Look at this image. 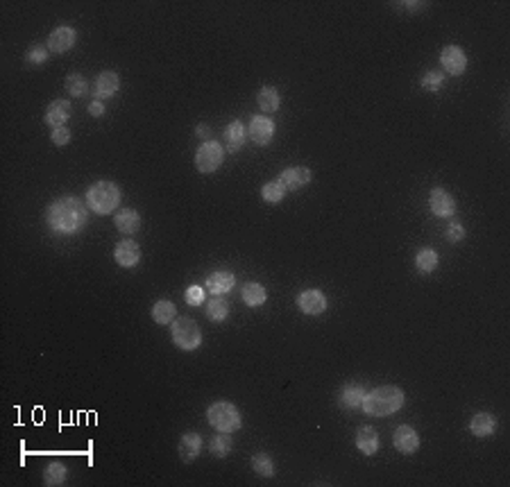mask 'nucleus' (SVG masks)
Here are the masks:
<instances>
[{
	"label": "nucleus",
	"instance_id": "1",
	"mask_svg": "<svg viewBox=\"0 0 510 487\" xmlns=\"http://www.w3.org/2000/svg\"><path fill=\"white\" fill-rule=\"evenodd\" d=\"M89 204L75 195H62L45 209V223L57 236H75L89 223Z\"/></svg>",
	"mask_w": 510,
	"mask_h": 487
},
{
	"label": "nucleus",
	"instance_id": "2",
	"mask_svg": "<svg viewBox=\"0 0 510 487\" xmlns=\"http://www.w3.org/2000/svg\"><path fill=\"white\" fill-rule=\"evenodd\" d=\"M404 390L397 385H381V387H375V390H370L365 394L363 399V410L365 415L370 417H388V415H395L397 410L404 406Z\"/></svg>",
	"mask_w": 510,
	"mask_h": 487
},
{
	"label": "nucleus",
	"instance_id": "3",
	"mask_svg": "<svg viewBox=\"0 0 510 487\" xmlns=\"http://www.w3.org/2000/svg\"><path fill=\"white\" fill-rule=\"evenodd\" d=\"M87 204L96 216H109L118 209L120 204V188L109 179H100L89 186L87 191Z\"/></svg>",
	"mask_w": 510,
	"mask_h": 487
},
{
	"label": "nucleus",
	"instance_id": "4",
	"mask_svg": "<svg viewBox=\"0 0 510 487\" xmlns=\"http://www.w3.org/2000/svg\"><path fill=\"white\" fill-rule=\"evenodd\" d=\"M207 420L218 433H234L241 429V410L232 401H216L207 408Z\"/></svg>",
	"mask_w": 510,
	"mask_h": 487
},
{
	"label": "nucleus",
	"instance_id": "5",
	"mask_svg": "<svg viewBox=\"0 0 510 487\" xmlns=\"http://www.w3.org/2000/svg\"><path fill=\"white\" fill-rule=\"evenodd\" d=\"M170 338L175 347H179L181 352H195L202 345V331L191 317H177L170 326Z\"/></svg>",
	"mask_w": 510,
	"mask_h": 487
},
{
	"label": "nucleus",
	"instance_id": "6",
	"mask_svg": "<svg viewBox=\"0 0 510 487\" xmlns=\"http://www.w3.org/2000/svg\"><path fill=\"white\" fill-rule=\"evenodd\" d=\"M225 161V146H220V141H202L200 148L195 150V168L202 174L216 172Z\"/></svg>",
	"mask_w": 510,
	"mask_h": 487
},
{
	"label": "nucleus",
	"instance_id": "7",
	"mask_svg": "<svg viewBox=\"0 0 510 487\" xmlns=\"http://www.w3.org/2000/svg\"><path fill=\"white\" fill-rule=\"evenodd\" d=\"M440 64H443L445 73L447 75H463L467 68V55L465 50L461 48V45H445L443 50H440Z\"/></svg>",
	"mask_w": 510,
	"mask_h": 487
},
{
	"label": "nucleus",
	"instance_id": "8",
	"mask_svg": "<svg viewBox=\"0 0 510 487\" xmlns=\"http://www.w3.org/2000/svg\"><path fill=\"white\" fill-rule=\"evenodd\" d=\"M298 308L302 310L304 315H322L326 306H329V302H326V295L322 291H318V288H309V291H304L298 295Z\"/></svg>",
	"mask_w": 510,
	"mask_h": 487
},
{
	"label": "nucleus",
	"instance_id": "9",
	"mask_svg": "<svg viewBox=\"0 0 510 487\" xmlns=\"http://www.w3.org/2000/svg\"><path fill=\"white\" fill-rule=\"evenodd\" d=\"M247 139H252L256 146H270V141L275 139V120L265 116H254L247 125Z\"/></svg>",
	"mask_w": 510,
	"mask_h": 487
},
{
	"label": "nucleus",
	"instance_id": "10",
	"mask_svg": "<svg viewBox=\"0 0 510 487\" xmlns=\"http://www.w3.org/2000/svg\"><path fill=\"white\" fill-rule=\"evenodd\" d=\"M75 41H78V32H75V27H71V25H59V27H55L48 34V41H45V45H48L50 52H57V55H62V52H68V50L73 48Z\"/></svg>",
	"mask_w": 510,
	"mask_h": 487
},
{
	"label": "nucleus",
	"instance_id": "11",
	"mask_svg": "<svg viewBox=\"0 0 510 487\" xmlns=\"http://www.w3.org/2000/svg\"><path fill=\"white\" fill-rule=\"evenodd\" d=\"M429 209L433 216L438 218H452L456 216V200L452 193H447L445 188H433L429 193Z\"/></svg>",
	"mask_w": 510,
	"mask_h": 487
},
{
	"label": "nucleus",
	"instance_id": "12",
	"mask_svg": "<svg viewBox=\"0 0 510 487\" xmlns=\"http://www.w3.org/2000/svg\"><path fill=\"white\" fill-rule=\"evenodd\" d=\"M392 444H395V449H397L399 453L410 455V453H415L417 449H420V435H417V431L413 429V426L401 424L392 433Z\"/></svg>",
	"mask_w": 510,
	"mask_h": 487
},
{
	"label": "nucleus",
	"instance_id": "13",
	"mask_svg": "<svg viewBox=\"0 0 510 487\" xmlns=\"http://www.w3.org/2000/svg\"><path fill=\"white\" fill-rule=\"evenodd\" d=\"M120 89V78L113 71H102L93 82V100H109L118 93Z\"/></svg>",
	"mask_w": 510,
	"mask_h": 487
},
{
	"label": "nucleus",
	"instance_id": "14",
	"mask_svg": "<svg viewBox=\"0 0 510 487\" xmlns=\"http://www.w3.org/2000/svg\"><path fill=\"white\" fill-rule=\"evenodd\" d=\"M279 181L286 186V191H300V188L309 186L313 181V172H311V168H304V166H293V168L281 170Z\"/></svg>",
	"mask_w": 510,
	"mask_h": 487
},
{
	"label": "nucleus",
	"instance_id": "15",
	"mask_svg": "<svg viewBox=\"0 0 510 487\" xmlns=\"http://www.w3.org/2000/svg\"><path fill=\"white\" fill-rule=\"evenodd\" d=\"M71 111H73V106H71V102L68 100H52L48 106H45V116H43V120H45V125L48 127H66V123L71 120Z\"/></svg>",
	"mask_w": 510,
	"mask_h": 487
},
{
	"label": "nucleus",
	"instance_id": "16",
	"mask_svg": "<svg viewBox=\"0 0 510 487\" xmlns=\"http://www.w3.org/2000/svg\"><path fill=\"white\" fill-rule=\"evenodd\" d=\"M113 261H116L120 268H136L141 261V247L129 238L120 240L118 245L113 247Z\"/></svg>",
	"mask_w": 510,
	"mask_h": 487
},
{
	"label": "nucleus",
	"instance_id": "17",
	"mask_svg": "<svg viewBox=\"0 0 510 487\" xmlns=\"http://www.w3.org/2000/svg\"><path fill=\"white\" fill-rule=\"evenodd\" d=\"M247 141V127L241 123V120H232L230 125L225 127L223 132V143H225V150L227 152H239L243 150V146H245Z\"/></svg>",
	"mask_w": 510,
	"mask_h": 487
},
{
	"label": "nucleus",
	"instance_id": "18",
	"mask_svg": "<svg viewBox=\"0 0 510 487\" xmlns=\"http://www.w3.org/2000/svg\"><path fill=\"white\" fill-rule=\"evenodd\" d=\"M234 286H236V277L230 270H216L207 277V291L216 297H225L227 293H232Z\"/></svg>",
	"mask_w": 510,
	"mask_h": 487
},
{
	"label": "nucleus",
	"instance_id": "19",
	"mask_svg": "<svg viewBox=\"0 0 510 487\" xmlns=\"http://www.w3.org/2000/svg\"><path fill=\"white\" fill-rule=\"evenodd\" d=\"M113 225H116V229L125 236H132L141 229V213L136 209H118L113 213Z\"/></svg>",
	"mask_w": 510,
	"mask_h": 487
},
{
	"label": "nucleus",
	"instance_id": "20",
	"mask_svg": "<svg viewBox=\"0 0 510 487\" xmlns=\"http://www.w3.org/2000/svg\"><path fill=\"white\" fill-rule=\"evenodd\" d=\"M354 444L363 455H375L379 451V446H381V440H379V433L372 429V426H361V429L356 431Z\"/></svg>",
	"mask_w": 510,
	"mask_h": 487
},
{
	"label": "nucleus",
	"instance_id": "21",
	"mask_svg": "<svg viewBox=\"0 0 510 487\" xmlns=\"http://www.w3.org/2000/svg\"><path fill=\"white\" fill-rule=\"evenodd\" d=\"M469 431L474 438H490L497 433V417L490 413H476L469 422Z\"/></svg>",
	"mask_w": 510,
	"mask_h": 487
},
{
	"label": "nucleus",
	"instance_id": "22",
	"mask_svg": "<svg viewBox=\"0 0 510 487\" xmlns=\"http://www.w3.org/2000/svg\"><path fill=\"white\" fill-rule=\"evenodd\" d=\"M202 451V438L200 433L188 431L179 438V458L184 462H193Z\"/></svg>",
	"mask_w": 510,
	"mask_h": 487
},
{
	"label": "nucleus",
	"instance_id": "23",
	"mask_svg": "<svg viewBox=\"0 0 510 487\" xmlns=\"http://www.w3.org/2000/svg\"><path fill=\"white\" fill-rule=\"evenodd\" d=\"M368 390H365L363 383H347L340 392V406L347 410H359L363 406V399Z\"/></svg>",
	"mask_w": 510,
	"mask_h": 487
},
{
	"label": "nucleus",
	"instance_id": "24",
	"mask_svg": "<svg viewBox=\"0 0 510 487\" xmlns=\"http://www.w3.org/2000/svg\"><path fill=\"white\" fill-rule=\"evenodd\" d=\"M150 317L155 319L157 324H162V326L173 324L175 319H177V306H175L170 299H159L155 306H152Z\"/></svg>",
	"mask_w": 510,
	"mask_h": 487
},
{
	"label": "nucleus",
	"instance_id": "25",
	"mask_svg": "<svg viewBox=\"0 0 510 487\" xmlns=\"http://www.w3.org/2000/svg\"><path fill=\"white\" fill-rule=\"evenodd\" d=\"M241 299L245 302V306L250 308H256V306H263L265 299H268V293H265V288L261 284H256V281H250L241 288Z\"/></svg>",
	"mask_w": 510,
	"mask_h": 487
},
{
	"label": "nucleus",
	"instance_id": "26",
	"mask_svg": "<svg viewBox=\"0 0 510 487\" xmlns=\"http://www.w3.org/2000/svg\"><path fill=\"white\" fill-rule=\"evenodd\" d=\"M440 265V258H438V252L431 247H422L420 252L415 254V268L420 275H431V272H436Z\"/></svg>",
	"mask_w": 510,
	"mask_h": 487
},
{
	"label": "nucleus",
	"instance_id": "27",
	"mask_svg": "<svg viewBox=\"0 0 510 487\" xmlns=\"http://www.w3.org/2000/svg\"><path fill=\"white\" fill-rule=\"evenodd\" d=\"M256 104L263 113H275L281 106V95L275 87H263L256 95Z\"/></svg>",
	"mask_w": 510,
	"mask_h": 487
},
{
	"label": "nucleus",
	"instance_id": "28",
	"mask_svg": "<svg viewBox=\"0 0 510 487\" xmlns=\"http://www.w3.org/2000/svg\"><path fill=\"white\" fill-rule=\"evenodd\" d=\"M68 476V469L64 462H50L48 467L43 469V485L45 487H57L64 485Z\"/></svg>",
	"mask_w": 510,
	"mask_h": 487
},
{
	"label": "nucleus",
	"instance_id": "29",
	"mask_svg": "<svg viewBox=\"0 0 510 487\" xmlns=\"http://www.w3.org/2000/svg\"><path fill=\"white\" fill-rule=\"evenodd\" d=\"M204 310H207V317L211 322H225L227 315H230V304H227V299H223V297L213 295V299L207 302Z\"/></svg>",
	"mask_w": 510,
	"mask_h": 487
},
{
	"label": "nucleus",
	"instance_id": "30",
	"mask_svg": "<svg viewBox=\"0 0 510 487\" xmlns=\"http://www.w3.org/2000/svg\"><path fill=\"white\" fill-rule=\"evenodd\" d=\"M234 442H232V433H218V435L211 438L209 442V451L216 455V458H227L232 453Z\"/></svg>",
	"mask_w": 510,
	"mask_h": 487
},
{
	"label": "nucleus",
	"instance_id": "31",
	"mask_svg": "<svg viewBox=\"0 0 510 487\" xmlns=\"http://www.w3.org/2000/svg\"><path fill=\"white\" fill-rule=\"evenodd\" d=\"M286 193H288L286 186L281 184L279 177L272 181H265L261 186V197H263V202H268V204H279L286 197Z\"/></svg>",
	"mask_w": 510,
	"mask_h": 487
},
{
	"label": "nucleus",
	"instance_id": "32",
	"mask_svg": "<svg viewBox=\"0 0 510 487\" xmlns=\"http://www.w3.org/2000/svg\"><path fill=\"white\" fill-rule=\"evenodd\" d=\"M252 469H254V474L261 478H272L277 474L275 460H272L268 453H256L252 458Z\"/></svg>",
	"mask_w": 510,
	"mask_h": 487
},
{
	"label": "nucleus",
	"instance_id": "33",
	"mask_svg": "<svg viewBox=\"0 0 510 487\" xmlns=\"http://www.w3.org/2000/svg\"><path fill=\"white\" fill-rule=\"evenodd\" d=\"M66 91L71 98H85L89 93V80L82 73H71L66 78Z\"/></svg>",
	"mask_w": 510,
	"mask_h": 487
},
{
	"label": "nucleus",
	"instance_id": "34",
	"mask_svg": "<svg viewBox=\"0 0 510 487\" xmlns=\"http://www.w3.org/2000/svg\"><path fill=\"white\" fill-rule=\"evenodd\" d=\"M443 84H445V75L438 73V71L424 73V78L420 80V87L424 91H429V93H438V91L443 89Z\"/></svg>",
	"mask_w": 510,
	"mask_h": 487
},
{
	"label": "nucleus",
	"instance_id": "35",
	"mask_svg": "<svg viewBox=\"0 0 510 487\" xmlns=\"http://www.w3.org/2000/svg\"><path fill=\"white\" fill-rule=\"evenodd\" d=\"M48 55H50L48 45H32V48L25 52V59H27L30 64L41 66V64L48 62Z\"/></svg>",
	"mask_w": 510,
	"mask_h": 487
},
{
	"label": "nucleus",
	"instance_id": "36",
	"mask_svg": "<svg viewBox=\"0 0 510 487\" xmlns=\"http://www.w3.org/2000/svg\"><path fill=\"white\" fill-rule=\"evenodd\" d=\"M186 304L188 306H200V304L207 299V293H204L202 286H188L186 288Z\"/></svg>",
	"mask_w": 510,
	"mask_h": 487
},
{
	"label": "nucleus",
	"instance_id": "37",
	"mask_svg": "<svg viewBox=\"0 0 510 487\" xmlns=\"http://www.w3.org/2000/svg\"><path fill=\"white\" fill-rule=\"evenodd\" d=\"M71 129L68 127H55L52 129V134H50V141L55 143L57 148H62V146H68L71 143Z\"/></svg>",
	"mask_w": 510,
	"mask_h": 487
},
{
	"label": "nucleus",
	"instance_id": "38",
	"mask_svg": "<svg viewBox=\"0 0 510 487\" xmlns=\"http://www.w3.org/2000/svg\"><path fill=\"white\" fill-rule=\"evenodd\" d=\"M445 238H447L449 242H461L463 238H465V227H463L461 223H452V225L447 227Z\"/></svg>",
	"mask_w": 510,
	"mask_h": 487
},
{
	"label": "nucleus",
	"instance_id": "39",
	"mask_svg": "<svg viewBox=\"0 0 510 487\" xmlns=\"http://www.w3.org/2000/svg\"><path fill=\"white\" fill-rule=\"evenodd\" d=\"M87 111L91 113V116H96V118H100V116H104V102H100V100H93V102H89V106H87Z\"/></svg>",
	"mask_w": 510,
	"mask_h": 487
},
{
	"label": "nucleus",
	"instance_id": "40",
	"mask_svg": "<svg viewBox=\"0 0 510 487\" xmlns=\"http://www.w3.org/2000/svg\"><path fill=\"white\" fill-rule=\"evenodd\" d=\"M195 132H197V136H200V139H207V136L211 134V129H209V125H197ZM207 141H209V139H207Z\"/></svg>",
	"mask_w": 510,
	"mask_h": 487
}]
</instances>
